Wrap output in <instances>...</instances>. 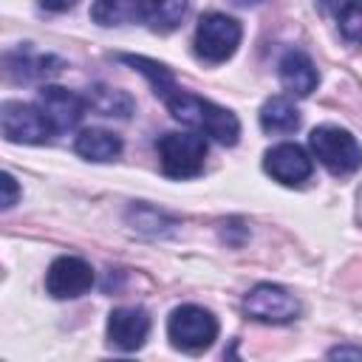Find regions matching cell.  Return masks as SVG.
Returning <instances> with one entry per match:
<instances>
[{
	"mask_svg": "<svg viewBox=\"0 0 362 362\" xmlns=\"http://www.w3.org/2000/svg\"><path fill=\"white\" fill-rule=\"evenodd\" d=\"M164 105L170 107V113L181 124H187V127H192L198 133H206V136H212L221 144H229L232 147L238 141V136H240L238 116L232 110H226V107L204 99V96H195L189 90H178L175 88V90H170L164 96Z\"/></svg>",
	"mask_w": 362,
	"mask_h": 362,
	"instance_id": "1",
	"label": "cell"
},
{
	"mask_svg": "<svg viewBox=\"0 0 362 362\" xmlns=\"http://www.w3.org/2000/svg\"><path fill=\"white\" fill-rule=\"evenodd\" d=\"M308 147L314 158L334 175H351L362 167V147L342 127H334V124L314 127L308 136Z\"/></svg>",
	"mask_w": 362,
	"mask_h": 362,
	"instance_id": "2",
	"label": "cell"
},
{
	"mask_svg": "<svg viewBox=\"0 0 362 362\" xmlns=\"http://www.w3.org/2000/svg\"><path fill=\"white\" fill-rule=\"evenodd\" d=\"M167 337L178 351L198 354L218 339V320L201 305H178L167 320Z\"/></svg>",
	"mask_w": 362,
	"mask_h": 362,
	"instance_id": "3",
	"label": "cell"
},
{
	"mask_svg": "<svg viewBox=\"0 0 362 362\" xmlns=\"http://www.w3.org/2000/svg\"><path fill=\"white\" fill-rule=\"evenodd\" d=\"M240 23L229 14L221 11H209L198 20L195 28V54L206 62H226L238 45H240Z\"/></svg>",
	"mask_w": 362,
	"mask_h": 362,
	"instance_id": "4",
	"label": "cell"
},
{
	"mask_svg": "<svg viewBox=\"0 0 362 362\" xmlns=\"http://www.w3.org/2000/svg\"><path fill=\"white\" fill-rule=\"evenodd\" d=\"M158 158L170 178H192L204 170L206 141L201 133H164L158 139Z\"/></svg>",
	"mask_w": 362,
	"mask_h": 362,
	"instance_id": "5",
	"label": "cell"
},
{
	"mask_svg": "<svg viewBox=\"0 0 362 362\" xmlns=\"http://www.w3.org/2000/svg\"><path fill=\"white\" fill-rule=\"evenodd\" d=\"M0 127L8 141H23V144H45L57 130L40 110V105H25V102H3L0 107Z\"/></svg>",
	"mask_w": 362,
	"mask_h": 362,
	"instance_id": "6",
	"label": "cell"
},
{
	"mask_svg": "<svg viewBox=\"0 0 362 362\" xmlns=\"http://www.w3.org/2000/svg\"><path fill=\"white\" fill-rule=\"evenodd\" d=\"M243 311L257 320V322H272V325H283L297 320L300 314V303L294 294H288L283 286L274 283H257L246 297H243Z\"/></svg>",
	"mask_w": 362,
	"mask_h": 362,
	"instance_id": "7",
	"label": "cell"
},
{
	"mask_svg": "<svg viewBox=\"0 0 362 362\" xmlns=\"http://www.w3.org/2000/svg\"><path fill=\"white\" fill-rule=\"evenodd\" d=\"M93 286V269L74 255H62L48 266L45 288L54 300H74L82 297Z\"/></svg>",
	"mask_w": 362,
	"mask_h": 362,
	"instance_id": "8",
	"label": "cell"
},
{
	"mask_svg": "<svg viewBox=\"0 0 362 362\" xmlns=\"http://www.w3.org/2000/svg\"><path fill=\"white\" fill-rule=\"evenodd\" d=\"M37 105L40 110L45 113V119L51 122L54 130H71L82 122L85 110H88V99L68 90V88H59V85H45L37 96Z\"/></svg>",
	"mask_w": 362,
	"mask_h": 362,
	"instance_id": "9",
	"label": "cell"
},
{
	"mask_svg": "<svg viewBox=\"0 0 362 362\" xmlns=\"http://www.w3.org/2000/svg\"><path fill=\"white\" fill-rule=\"evenodd\" d=\"M263 167H266V173H269L274 181H280V184H286V187H300V184L308 181L311 173H314L311 156H308L300 144H288V141L272 147V150L266 153V158H263Z\"/></svg>",
	"mask_w": 362,
	"mask_h": 362,
	"instance_id": "10",
	"label": "cell"
},
{
	"mask_svg": "<svg viewBox=\"0 0 362 362\" xmlns=\"http://www.w3.org/2000/svg\"><path fill=\"white\" fill-rule=\"evenodd\" d=\"M150 334V317L144 308L122 305L113 308L107 317V339L119 351H139Z\"/></svg>",
	"mask_w": 362,
	"mask_h": 362,
	"instance_id": "11",
	"label": "cell"
},
{
	"mask_svg": "<svg viewBox=\"0 0 362 362\" xmlns=\"http://www.w3.org/2000/svg\"><path fill=\"white\" fill-rule=\"evenodd\" d=\"M277 68H280V82H283V88H286L288 93H294V96H308V93L317 88V82H320V74H317L311 57L303 54V51H297V48L286 51Z\"/></svg>",
	"mask_w": 362,
	"mask_h": 362,
	"instance_id": "12",
	"label": "cell"
},
{
	"mask_svg": "<svg viewBox=\"0 0 362 362\" xmlns=\"http://www.w3.org/2000/svg\"><path fill=\"white\" fill-rule=\"evenodd\" d=\"M136 6H139V20L158 34L178 28L187 14V0H136Z\"/></svg>",
	"mask_w": 362,
	"mask_h": 362,
	"instance_id": "13",
	"label": "cell"
},
{
	"mask_svg": "<svg viewBox=\"0 0 362 362\" xmlns=\"http://www.w3.org/2000/svg\"><path fill=\"white\" fill-rule=\"evenodd\" d=\"M74 150L88 161H113L122 153V139L116 133H110V130L90 127V130H82L76 136Z\"/></svg>",
	"mask_w": 362,
	"mask_h": 362,
	"instance_id": "14",
	"label": "cell"
},
{
	"mask_svg": "<svg viewBox=\"0 0 362 362\" xmlns=\"http://www.w3.org/2000/svg\"><path fill=\"white\" fill-rule=\"evenodd\" d=\"M260 127L266 133H294L300 127V110L286 96H272L260 107Z\"/></svg>",
	"mask_w": 362,
	"mask_h": 362,
	"instance_id": "15",
	"label": "cell"
},
{
	"mask_svg": "<svg viewBox=\"0 0 362 362\" xmlns=\"http://www.w3.org/2000/svg\"><path fill=\"white\" fill-rule=\"evenodd\" d=\"M119 59L122 62H127L130 68H136L139 74H144L147 76V82L153 85V93L156 96H167L170 90H175L178 85H175V79H173V74H170V68L167 65H161V62H156V59H147V57H136V54H119Z\"/></svg>",
	"mask_w": 362,
	"mask_h": 362,
	"instance_id": "16",
	"label": "cell"
},
{
	"mask_svg": "<svg viewBox=\"0 0 362 362\" xmlns=\"http://www.w3.org/2000/svg\"><path fill=\"white\" fill-rule=\"evenodd\" d=\"M88 99V107L102 113V116H130L133 113V99L124 93V90H113V88H90V93L85 96Z\"/></svg>",
	"mask_w": 362,
	"mask_h": 362,
	"instance_id": "17",
	"label": "cell"
},
{
	"mask_svg": "<svg viewBox=\"0 0 362 362\" xmlns=\"http://www.w3.org/2000/svg\"><path fill=\"white\" fill-rule=\"evenodd\" d=\"M90 17L105 28L122 25V23L139 17V6H136V0H96L90 6Z\"/></svg>",
	"mask_w": 362,
	"mask_h": 362,
	"instance_id": "18",
	"label": "cell"
},
{
	"mask_svg": "<svg viewBox=\"0 0 362 362\" xmlns=\"http://www.w3.org/2000/svg\"><path fill=\"white\" fill-rule=\"evenodd\" d=\"M339 34L351 45H362V0H351L339 14H337Z\"/></svg>",
	"mask_w": 362,
	"mask_h": 362,
	"instance_id": "19",
	"label": "cell"
},
{
	"mask_svg": "<svg viewBox=\"0 0 362 362\" xmlns=\"http://www.w3.org/2000/svg\"><path fill=\"white\" fill-rule=\"evenodd\" d=\"M3 209H11L14 204H17V198H20V187H17V181H14V175L11 173H3Z\"/></svg>",
	"mask_w": 362,
	"mask_h": 362,
	"instance_id": "20",
	"label": "cell"
},
{
	"mask_svg": "<svg viewBox=\"0 0 362 362\" xmlns=\"http://www.w3.org/2000/svg\"><path fill=\"white\" fill-rule=\"evenodd\" d=\"M348 3H351V0H317V6H320L325 14H334V17H337Z\"/></svg>",
	"mask_w": 362,
	"mask_h": 362,
	"instance_id": "21",
	"label": "cell"
},
{
	"mask_svg": "<svg viewBox=\"0 0 362 362\" xmlns=\"http://www.w3.org/2000/svg\"><path fill=\"white\" fill-rule=\"evenodd\" d=\"M76 0H40V6L42 8H48V11H65V8H71Z\"/></svg>",
	"mask_w": 362,
	"mask_h": 362,
	"instance_id": "22",
	"label": "cell"
},
{
	"mask_svg": "<svg viewBox=\"0 0 362 362\" xmlns=\"http://www.w3.org/2000/svg\"><path fill=\"white\" fill-rule=\"evenodd\" d=\"M331 356H356V359H362V348H334L331 351Z\"/></svg>",
	"mask_w": 362,
	"mask_h": 362,
	"instance_id": "23",
	"label": "cell"
},
{
	"mask_svg": "<svg viewBox=\"0 0 362 362\" xmlns=\"http://www.w3.org/2000/svg\"><path fill=\"white\" fill-rule=\"evenodd\" d=\"M232 3H238V6H255V3H260V0H232Z\"/></svg>",
	"mask_w": 362,
	"mask_h": 362,
	"instance_id": "24",
	"label": "cell"
}]
</instances>
